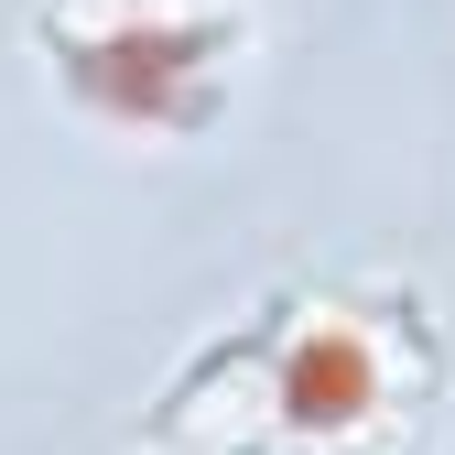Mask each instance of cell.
<instances>
[{
	"instance_id": "obj_1",
	"label": "cell",
	"mask_w": 455,
	"mask_h": 455,
	"mask_svg": "<svg viewBox=\"0 0 455 455\" xmlns=\"http://www.w3.org/2000/svg\"><path fill=\"white\" fill-rule=\"evenodd\" d=\"M217 22H87L66 33V76L120 131H196L217 108Z\"/></svg>"
},
{
	"instance_id": "obj_2",
	"label": "cell",
	"mask_w": 455,
	"mask_h": 455,
	"mask_svg": "<svg viewBox=\"0 0 455 455\" xmlns=\"http://www.w3.org/2000/svg\"><path fill=\"white\" fill-rule=\"evenodd\" d=\"M390 412V369H379V336L347 315H315L304 336H282L271 358V423L293 444H336V434H369Z\"/></svg>"
}]
</instances>
